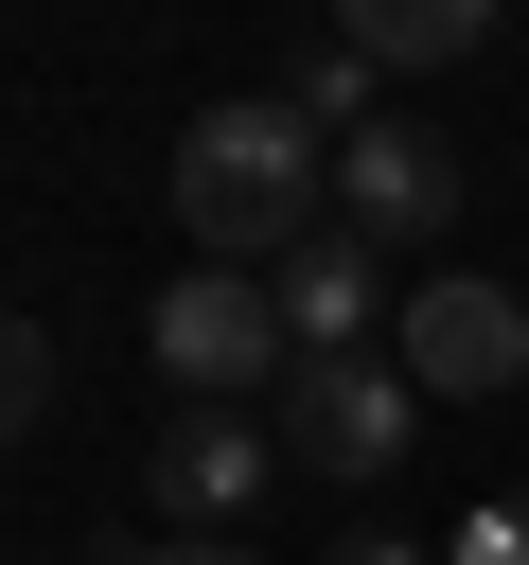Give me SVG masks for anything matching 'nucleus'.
I'll use <instances>...</instances> for the list:
<instances>
[{
    "label": "nucleus",
    "instance_id": "obj_5",
    "mask_svg": "<svg viewBox=\"0 0 529 565\" xmlns=\"http://www.w3.org/2000/svg\"><path fill=\"white\" fill-rule=\"evenodd\" d=\"M335 230H353V247H441V230H458V141H441L423 106H388L370 141H335Z\"/></svg>",
    "mask_w": 529,
    "mask_h": 565
},
{
    "label": "nucleus",
    "instance_id": "obj_8",
    "mask_svg": "<svg viewBox=\"0 0 529 565\" xmlns=\"http://www.w3.org/2000/svg\"><path fill=\"white\" fill-rule=\"evenodd\" d=\"M282 106H300L317 141H370V124H388V71L353 53V18H335V35H300V71H282Z\"/></svg>",
    "mask_w": 529,
    "mask_h": 565
},
{
    "label": "nucleus",
    "instance_id": "obj_3",
    "mask_svg": "<svg viewBox=\"0 0 529 565\" xmlns=\"http://www.w3.org/2000/svg\"><path fill=\"white\" fill-rule=\"evenodd\" d=\"M406 424H423V388H406L388 353H317V371H282V459L335 477V494H370V477L406 459Z\"/></svg>",
    "mask_w": 529,
    "mask_h": 565
},
{
    "label": "nucleus",
    "instance_id": "obj_11",
    "mask_svg": "<svg viewBox=\"0 0 529 565\" xmlns=\"http://www.w3.org/2000/svg\"><path fill=\"white\" fill-rule=\"evenodd\" d=\"M441 565H529V494H476V512L441 530Z\"/></svg>",
    "mask_w": 529,
    "mask_h": 565
},
{
    "label": "nucleus",
    "instance_id": "obj_9",
    "mask_svg": "<svg viewBox=\"0 0 529 565\" xmlns=\"http://www.w3.org/2000/svg\"><path fill=\"white\" fill-rule=\"evenodd\" d=\"M476 35H494V0H370V18H353L370 71H441V53H476Z\"/></svg>",
    "mask_w": 529,
    "mask_h": 565
},
{
    "label": "nucleus",
    "instance_id": "obj_12",
    "mask_svg": "<svg viewBox=\"0 0 529 565\" xmlns=\"http://www.w3.org/2000/svg\"><path fill=\"white\" fill-rule=\"evenodd\" d=\"M335 565H441V547H406V530H353V547H335Z\"/></svg>",
    "mask_w": 529,
    "mask_h": 565
},
{
    "label": "nucleus",
    "instance_id": "obj_4",
    "mask_svg": "<svg viewBox=\"0 0 529 565\" xmlns=\"http://www.w3.org/2000/svg\"><path fill=\"white\" fill-rule=\"evenodd\" d=\"M388 371H406V388H441V406H476V388H511V371H529V300H511V282H476V265H441V282H406Z\"/></svg>",
    "mask_w": 529,
    "mask_h": 565
},
{
    "label": "nucleus",
    "instance_id": "obj_2",
    "mask_svg": "<svg viewBox=\"0 0 529 565\" xmlns=\"http://www.w3.org/2000/svg\"><path fill=\"white\" fill-rule=\"evenodd\" d=\"M282 353H300V335H282V282H264V265H194V282H159V371H176V406H247Z\"/></svg>",
    "mask_w": 529,
    "mask_h": 565
},
{
    "label": "nucleus",
    "instance_id": "obj_1",
    "mask_svg": "<svg viewBox=\"0 0 529 565\" xmlns=\"http://www.w3.org/2000/svg\"><path fill=\"white\" fill-rule=\"evenodd\" d=\"M317 177H335V141H317L282 88L194 106V124H176V230H194V265H282V247L317 230Z\"/></svg>",
    "mask_w": 529,
    "mask_h": 565
},
{
    "label": "nucleus",
    "instance_id": "obj_7",
    "mask_svg": "<svg viewBox=\"0 0 529 565\" xmlns=\"http://www.w3.org/2000/svg\"><path fill=\"white\" fill-rule=\"evenodd\" d=\"M264 282H282V335H300V371H317V353H370V318H406V300H388V247H353V230H300Z\"/></svg>",
    "mask_w": 529,
    "mask_h": 565
},
{
    "label": "nucleus",
    "instance_id": "obj_10",
    "mask_svg": "<svg viewBox=\"0 0 529 565\" xmlns=\"http://www.w3.org/2000/svg\"><path fill=\"white\" fill-rule=\"evenodd\" d=\"M18 424H53V335H35V318H0V441H18Z\"/></svg>",
    "mask_w": 529,
    "mask_h": 565
},
{
    "label": "nucleus",
    "instance_id": "obj_6",
    "mask_svg": "<svg viewBox=\"0 0 529 565\" xmlns=\"http://www.w3.org/2000/svg\"><path fill=\"white\" fill-rule=\"evenodd\" d=\"M264 494H282V424H264V406H176V424H159V512H176L194 547H229Z\"/></svg>",
    "mask_w": 529,
    "mask_h": 565
},
{
    "label": "nucleus",
    "instance_id": "obj_13",
    "mask_svg": "<svg viewBox=\"0 0 529 565\" xmlns=\"http://www.w3.org/2000/svg\"><path fill=\"white\" fill-rule=\"evenodd\" d=\"M106 565H247V547H194V530H176V547H106Z\"/></svg>",
    "mask_w": 529,
    "mask_h": 565
}]
</instances>
